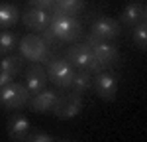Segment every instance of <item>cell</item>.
<instances>
[{"label": "cell", "mask_w": 147, "mask_h": 142, "mask_svg": "<svg viewBox=\"0 0 147 142\" xmlns=\"http://www.w3.org/2000/svg\"><path fill=\"white\" fill-rule=\"evenodd\" d=\"M49 28L53 30L59 42H75L82 36V26L77 16H65V14H51Z\"/></svg>", "instance_id": "cell-2"}, {"label": "cell", "mask_w": 147, "mask_h": 142, "mask_svg": "<svg viewBox=\"0 0 147 142\" xmlns=\"http://www.w3.org/2000/svg\"><path fill=\"white\" fill-rule=\"evenodd\" d=\"M22 67H24V57H20V55H8L0 61V69H4L12 77H16L22 71Z\"/></svg>", "instance_id": "cell-18"}, {"label": "cell", "mask_w": 147, "mask_h": 142, "mask_svg": "<svg viewBox=\"0 0 147 142\" xmlns=\"http://www.w3.org/2000/svg\"><path fill=\"white\" fill-rule=\"evenodd\" d=\"M134 44H136L141 51L147 49V22H141L134 28Z\"/></svg>", "instance_id": "cell-19"}, {"label": "cell", "mask_w": 147, "mask_h": 142, "mask_svg": "<svg viewBox=\"0 0 147 142\" xmlns=\"http://www.w3.org/2000/svg\"><path fill=\"white\" fill-rule=\"evenodd\" d=\"M12 81V75H8L4 69H0V87H4V85H8Z\"/></svg>", "instance_id": "cell-24"}, {"label": "cell", "mask_w": 147, "mask_h": 142, "mask_svg": "<svg viewBox=\"0 0 147 142\" xmlns=\"http://www.w3.org/2000/svg\"><path fill=\"white\" fill-rule=\"evenodd\" d=\"M47 79L59 89H69L71 79L75 75V67L67 59H51L47 63Z\"/></svg>", "instance_id": "cell-5"}, {"label": "cell", "mask_w": 147, "mask_h": 142, "mask_svg": "<svg viewBox=\"0 0 147 142\" xmlns=\"http://www.w3.org/2000/svg\"><path fill=\"white\" fill-rule=\"evenodd\" d=\"M71 89H73V93H86L88 89H92V77H90V71L86 69H79L75 71V75H73V79H71V85H69Z\"/></svg>", "instance_id": "cell-16"}, {"label": "cell", "mask_w": 147, "mask_h": 142, "mask_svg": "<svg viewBox=\"0 0 147 142\" xmlns=\"http://www.w3.org/2000/svg\"><path fill=\"white\" fill-rule=\"evenodd\" d=\"M16 42H18V36L4 30L0 34V55H6L8 51H12L14 46H16Z\"/></svg>", "instance_id": "cell-20"}, {"label": "cell", "mask_w": 147, "mask_h": 142, "mask_svg": "<svg viewBox=\"0 0 147 142\" xmlns=\"http://www.w3.org/2000/svg\"><path fill=\"white\" fill-rule=\"evenodd\" d=\"M47 85V71L41 63H32L28 71H26V87L28 91L34 95L37 91H41Z\"/></svg>", "instance_id": "cell-13"}, {"label": "cell", "mask_w": 147, "mask_h": 142, "mask_svg": "<svg viewBox=\"0 0 147 142\" xmlns=\"http://www.w3.org/2000/svg\"><path fill=\"white\" fill-rule=\"evenodd\" d=\"M39 38H41V40L45 42V46H47V47H55L57 44H61V42L57 40V36L53 34V30H51L49 26H47V28H43V30L39 32Z\"/></svg>", "instance_id": "cell-21"}, {"label": "cell", "mask_w": 147, "mask_h": 142, "mask_svg": "<svg viewBox=\"0 0 147 142\" xmlns=\"http://www.w3.org/2000/svg\"><path fill=\"white\" fill-rule=\"evenodd\" d=\"M120 30H122V24L114 18H98L96 22L92 24L90 34L96 36L102 42H112L120 36Z\"/></svg>", "instance_id": "cell-10"}, {"label": "cell", "mask_w": 147, "mask_h": 142, "mask_svg": "<svg viewBox=\"0 0 147 142\" xmlns=\"http://www.w3.org/2000/svg\"><path fill=\"white\" fill-rule=\"evenodd\" d=\"M22 20L24 24H26V28H30L32 32H41L43 28H47L49 26V22H51V14H49V10H41V8H28V10L22 14Z\"/></svg>", "instance_id": "cell-11"}, {"label": "cell", "mask_w": 147, "mask_h": 142, "mask_svg": "<svg viewBox=\"0 0 147 142\" xmlns=\"http://www.w3.org/2000/svg\"><path fill=\"white\" fill-rule=\"evenodd\" d=\"M32 93L28 91V87L22 83H8L4 87H0V105L6 111H20L24 106H28Z\"/></svg>", "instance_id": "cell-3"}, {"label": "cell", "mask_w": 147, "mask_h": 142, "mask_svg": "<svg viewBox=\"0 0 147 142\" xmlns=\"http://www.w3.org/2000/svg\"><path fill=\"white\" fill-rule=\"evenodd\" d=\"M84 44L92 49L94 57L98 59L102 65H106V67H112V65H116V63L120 61V53H118L116 46H112L110 42H102L96 36L88 34L84 38Z\"/></svg>", "instance_id": "cell-4"}, {"label": "cell", "mask_w": 147, "mask_h": 142, "mask_svg": "<svg viewBox=\"0 0 147 142\" xmlns=\"http://www.w3.org/2000/svg\"><path fill=\"white\" fill-rule=\"evenodd\" d=\"M24 140H28V142H51L53 136H49L43 130H35V132H28Z\"/></svg>", "instance_id": "cell-22"}, {"label": "cell", "mask_w": 147, "mask_h": 142, "mask_svg": "<svg viewBox=\"0 0 147 142\" xmlns=\"http://www.w3.org/2000/svg\"><path fill=\"white\" fill-rule=\"evenodd\" d=\"M92 89L96 91V95L100 97L102 101H108L110 103V101L116 99V95H118V81H116V77L108 69L100 71L92 79Z\"/></svg>", "instance_id": "cell-7"}, {"label": "cell", "mask_w": 147, "mask_h": 142, "mask_svg": "<svg viewBox=\"0 0 147 142\" xmlns=\"http://www.w3.org/2000/svg\"><path fill=\"white\" fill-rule=\"evenodd\" d=\"M51 10H53V14L77 16L84 10V0H53Z\"/></svg>", "instance_id": "cell-15"}, {"label": "cell", "mask_w": 147, "mask_h": 142, "mask_svg": "<svg viewBox=\"0 0 147 142\" xmlns=\"http://www.w3.org/2000/svg\"><path fill=\"white\" fill-rule=\"evenodd\" d=\"M57 99H59V93H57V91L43 87L41 91H37V93H34L30 97L28 106H30V111H34V113H49V111H53Z\"/></svg>", "instance_id": "cell-9"}, {"label": "cell", "mask_w": 147, "mask_h": 142, "mask_svg": "<svg viewBox=\"0 0 147 142\" xmlns=\"http://www.w3.org/2000/svg\"><path fill=\"white\" fill-rule=\"evenodd\" d=\"M34 8H41V10H51L53 0H28Z\"/></svg>", "instance_id": "cell-23"}, {"label": "cell", "mask_w": 147, "mask_h": 142, "mask_svg": "<svg viewBox=\"0 0 147 142\" xmlns=\"http://www.w3.org/2000/svg\"><path fill=\"white\" fill-rule=\"evenodd\" d=\"M20 20V10L14 4H0V30L16 26Z\"/></svg>", "instance_id": "cell-17"}, {"label": "cell", "mask_w": 147, "mask_h": 142, "mask_svg": "<svg viewBox=\"0 0 147 142\" xmlns=\"http://www.w3.org/2000/svg\"><path fill=\"white\" fill-rule=\"evenodd\" d=\"M20 51H22L24 59H30L32 63H39L41 57L45 55L47 46L37 34H28L24 36L22 42H20Z\"/></svg>", "instance_id": "cell-8"}, {"label": "cell", "mask_w": 147, "mask_h": 142, "mask_svg": "<svg viewBox=\"0 0 147 142\" xmlns=\"http://www.w3.org/2000/svg\"><path fill=\"white\" fill-rule=\"evenodd\" d=\"M141 22H147V6L143 2H131L122 10L120 24H124L127 28H136Z\"/></svg>", "instance_id": "cell-12"}, {"label": "cell", "mask_w": 147, "mask_h": 142, "mask_svg": "<svg viewBox=\"0 0 147 142\" xmlns=\"http://www.w3.org/2000/svg\"><path fill=\"white\" fill-rule=\"evenodd\" d=\"M67 61L73 67H77V69H86V71H90V73H100V71L108 69L106 65H102L100 61L94 57L92 49L86 46V44H75V46L69 47Z\"/></svg>", "instance_id": "cell-1"}, {"label": "cell", "mask_w": 147, "mask_h": 142, "mask_svg": "<svg viewBox=\"0 0 147 142\" xmlns=\"http://www.w3.org/2000/svg\"><path fill=\"white\" fill-rule=\"evenodd\" d=\"M30 132V120L22 115H14L8 118V138L14 142L24 140L26 134Z\"/></svg>", "instance_id": "cell-14"}, {"label": "cell", "mask_w": 147, "mask_h": 142, "mask_svg": "<svg viewBox=\"0 0 147 142\" xmlns=\"http://www.w3.org/2000/svg\"><path fill=\"white\" fill-rule=\"evenodd\" d=\"M82 111V95L79 93H69V95H59L53 113L57 118H75Z\"/></svg>", "instance_id": "cell-6"}]
</instances>
